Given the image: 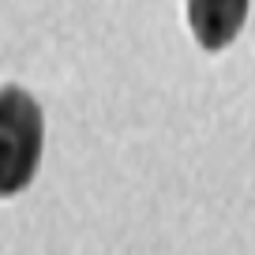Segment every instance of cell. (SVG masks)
I'll return each mask as SVG.
<instances>
[{"mask_svg":"<svg viewBox=\"0 0 255 255\" xmlns=\"http://www.w3.org/2000/svg\"><path fill=\"white\" fill-rule=\"evenodd\" d=\"M45 143V120L26 90L4 87L0 90V191L15 195L34 180Z\"/></svg>","mask_w":255,"mask_h":255,"instance_id":"cell-1","label":"cell"},{"mask_svg":"<svg viewBox=\"0 0 255 255\" xmlns=\"http://www.w3.org/2000/svg\"><path fill=\"white\" fill-rule=\"evenodd\" d=\"M248 19V0H188V23L203 49L218 53L240 34Z\"/></svg>","mask_w":255,"mask_h":255,"instance_id":"cell-2","label":"cell"}]
</instances>
